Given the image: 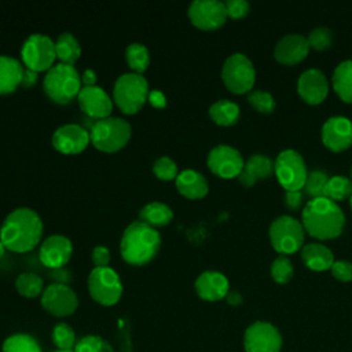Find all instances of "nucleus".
Returning a JSON list of instances; mask_svg holds the SVG:
<instances>
[{
    "label": "nucleus",
    "mask_w": 352,
    "mask_h": 352,
    "mask_svg": "<svg viewBox=\"0 0 352 352\" xmlns=\"http://www.w3.org/2000/svg\"><path fill=\"white\" fill-rule=\"evenodd\" d=\"M43 235V221L30 208H16L10 212L1 227L0 239L6 249L25 253L34 249Z\"/></svg>",
    "instance_id": "obj_1"
},
{
    "label": "nucleus",
    "mask_w": 352,
    "mask_h": 352,
    "mask_svg": "<svg viewBox=\"0 0 352 352\" xmlns=\"http://www.w3.org/2000/svg\"><path fill=\"white\" fill-rule=\"evenodd\" d=\"M301 223L311 236L316 239H333L341 235L345 226L344 212L337 202L326 197L312 198L301 213Z\"/></svg>",
    "instance_id": "obj_2"
},
{
    "label": "nucleus",
    "mask_w": 352,
    "mask_h": 352,
    "mask_svg": "<svg viewBox=\"0 0 352 352\" xmlns=\"http://www.w3.org/2000/svg\"><path fill=\"white\" fill-rule=\"evenodd\" d=\"M160 246V232L144 221L135 220L122 232L120 252L128 264L143 265L155 257Z\"/></svg>",
    "instance_id": "obj_3"
},
{
    "label": "nucleus",
    "mask_w": 352,
    "mask_h": 352,
    "mask_svg": "<svg viewBox=\"0 0 352 352\" xmlns=\"http://www.w3.org/2000/svg\"><path fill=\"white\" fill-rule=\"evenodd\" d=\"M43 88L45 95L60 104L69 103L81 89V77L73 65L56 63L47 70Z\"/></svg>",
    "instance_id": "obj_4"
},
{
    "label": "nucleus",
    "mask_w": 352,
    "mask_h": 352,
    "mask_svg": "<svg viewBox=\"0 0 352 352\" xmlns=\"http://www.w3.org/2000/svg\"><path fill=\"white\" fill-rule=\"evenodd\" d=\"M148 82L143 74L131 72L117 77L113 99L122 113L133 114L142 109L148 96Z\"/></svg>",
    "instance_id": "obj_5"
},
{
    "label": "nucleus",
    "mask_w": 352,
    "mask_h": 352,
    "mask_svg": "<svg viewBox=\"0 0 352 352\" xmlns=\"http://www.w3.org/2000/svg\"><path fill=\"white\" fill-rule=\"evenodd\" d=\"M131 138V125L121 117L96 120L89 129L91 143L100 151L114 153L122 148Z\"/></svg>",
    "instance_id": "obj_6"
},
{
    "label": "nucleus",
    "mask_w": 352,
    "mask_h": 352,
    "mask_svg": "<svg viewBox=\"0 0 352 352\" xmlns=\"http://www.w3.org/2000/svg\"><path fill=\"white\" fill-rule=\"evenodd\" d=\"M305 230L302 223L293 216H279L270 226V241L272 248L286 256L296 253L304 246Z\"/></svg>",
    "instance_id": "obj_7"
},
{
    "label": "nucleus",
    "mask_w": 352,
    "mask_h": 352,
    "mask_svg": "<svg viewBox=\"0 0 352 352\" xmlns=\"http://www.w3.org/2000/svg\"><path fill=\"white\" fill-rule=\"evenodd\" d=\"M221 78L232 94H245L254 85L256 70L245 54L235 52L226 59L221 69Z\"/></svg>",
    "instance_id": "obj_8"
},
{
    "label": "nucleus",
    "mask_w": 352,
    "mask_h": 352,
    "mask_svg": "<svg viewBox=\"0 0 352 352\" xmlns=\"http://www.w3.org/2000/svg\"><path fill=\"white\" fill-rule=\"evenodd\" d=\"M88 290L96 302L110 307L121 298L122 282L113 268L94 267L88 276Z\"/></svg>",
    "instance_id": "obj_9"
},
{
    "label": "nucleus",
    "mask_w": 352,
    "mask_h": 352,
    "mask_svg": "<svg viewBox=\"0 0 352 352\" xmlns=\"http://www.w3.org/2000/svg\"><path fill=\"white\" fill-rule=\"evenodd\" d=\"M275 176L285 191L302 190L308 170L301 154L293 148L282 150L275 160Z\"/></svg>",
    "instance_id": "obj_10"
},
{
    "label": "nucleus",
    "mask_w": 352,
    "mask_h": 352,
    "mask_svg": "<svg viewBox=\"0 0 352 352\" xmlns=\"http://www.w3.org/2000/svg\"><path fill=\"white\" fill-rule=\"evenodd\" d=\"M21 56L28 69L43 72L52 67L56 58L55 41L47 34L33 33L22 44Z\"/></svg>",
    "instance_id": "obj_11"
},
{
    "label": "nucleus",
    "mask_w": 352,
    "mask_h": 352,
    "mask_svg": "<svg viewBox=\"0 0 352 352\" xmlns=\"http://www.w3.org/2000/svg\"><path fill=\"white\" fill-rule=\"evenodd\" d=\"M43 308L58 318L69 316L74 314L78 307V298L74 290L66 283H51L41 294Z\"/></svg>",
    "instance_id": "obj_12"
},
{
    "label": "nucleus",
    "mask_w": 352,
    "mask_h": 352,
    "mask_svg": "<svg viewBox=\"0 0 352 352\" xmlns=\"http://www.w3.org/2000/svg\"><path fill=\"white\" fill-rule=\"evenodd\" d=\"M206 164L208 168L219 177L232 179L239 176L243 169L245 161L242 158V154L236 148L228 144H219L209 151Z\"/></svg>",
    "instance_id": "obj_13"
},
{
    "label": "nucleus",
    "mask_w": 352,
    "mask_h": 352,
    "mask_svg": "<svg viewBox=\"0 0 352 352\" xmlns=\"http://www.w3.org/2000/svg\"><path fill=\"white\" fill-rule=\"evenodd\" d=\"M243 345L246 352H279L282 337L271 323L254 322L245 331Z\"/></svg>",
    "instance_id": "obj_14"
},
{
    "label": "nucleus",
    "mask_w": 352,
    "mask_h": 352,
    "mask_svg": "<svg viewBox=\"0 0 352 352\" xmlns=\"http://www.w3.org/2000/svg\"><path fill=\"white\" fill-rule=\"evenodd\" d=\"M188 18L199 29H219L227 19L226 4L220 0H194L188 7Z\"/></svg>",
    "instance_id": "obj_15"
},
{
    "label": "nucleus",
    "mask_w": 352,
    "mask_h": 352,
    "mask_svg": "<svg viewBox=\"0 0 352 352\" xmlns=\"http://www.w3.org/2000/svg\"><path fill=\"white\" fill-rule=\"evenodd\" d=\"M322 142L334 153L346 150L352 144V121L342 116L327 118L322 126Z\"/></svg>",
    "instance_id": "obj_16"
},
{
    "label": "nucleus",
    "mask_w": 352,
    "mask_h": 352,
    "mask_svg": "<svg viewBox=\"0 0 352 352\" xmlns=\"http://www.w3.org/2000/svg\"><path fill=\"white\" fill-rule=\"evenodd\" d=\"M81 110L91 118L102 120L110 117L113 110V100L109 94L99 85L81 87L77 95Z\"/></svg>",
    "instance_id": "obj_17"
},
{
    "label": "nucleus",
    "mask_w": 352,
    "mask_h": 352,
    "mask_svg": "<svg viewBox=\"0 0 352 352\" xmlns=\"http://www.w3.org/2000/svg\"><path fill=\"white\" fill-rule=\"evenodd\" d=\"M72 253H73L72 241L65 235L54 234L41 242L38 257L45 267L51 270H58V268H62L69 261V258L72 257Z\"/></svg>",
    "instance_id": "obj_18"
},
{
    "label": "nucleus",
    "mask_w": 352,
    "mask_h": 352,
    "mask_svg": "<svg viewBox=\"0 0 352 352\" xmlns=\"http://www.w3.org/2000/svg\"><path fill=\"white\" fill-rule=\"evenodd\" d=\"M89 142V132L78 124L60 125L52 135L54 147L63 154H78Z\"/></svg>",
    "instance_id": "obj_19"
},
{
    "label": "nucleus",
    "mask_w": 352,
    "mask_h": 352,
    "mask_svg": "<svg viewBox=\"0 0 352 352\" xmlns=\"http://www.w3.org/2000/svg\"><path fill=\"white\" fill-rule=\"evenodd\" d=\"M297 92L308 104H319L327 96L329 81L319 69H307L297 80Z\"/></svg>",
    "instance_id": "obj_20"
},
{
    "label": "nucleus",
    "mask_w": 352,
    "mask_h": 352,
    "mask_svg": "<svg viewBox=\"0 0 352 352\" xmlns=\"http://www.w3.org/2000/svg\"><path fill=\"white\" fill-rule=\"evenodd\" d=\"M309 51V44L305 36L293 33L283 36L274 48V58L286 66L301 62Z\"/></svg>",
    "instance_id": "obj_21"
},
{
    "label": "nucleus",
    "mask_w": 352,
    "mask_h": 352,
    "mask_svg": "<svg viewBox=\"0 0 352 352\" xmlns=\"http://www.w3.org/2000/svg\"><path fill=\"white\" fill-rule=\"evenodd\" d=\"M195 292L205 301H219L230 292L228 279L219 271H204L195 279Z\"/></svg>",
    "instance_id": "obj_22"
},
{
    "label": "nucleus",
    "mask_w": 352,
    "mask_h": 352,
    "mask_svg": "<svg viewBox=\"0 0 352 352\" xmlns=\"http://www.w3.org/2000/svg\"><path fill=\"white\" fill-rule=\"evenodd\" d=\"M275 172V162L264 154H253L248 158L238 179L245 187H252L257 180L267 179Z\"/></svg>",
    "instance_id": "obj_23"
},
{
    "label": "nucleus",
    "mask_w": 352,
    "mask_h": 352,
    "mask_svg": "<svg viewBox=\"0 0 352 352\" xmlns=\"http://www.w3.org/2000/svg\"><path fill=\"white\" fill-rule=\"evenodd\" d=\"M177 191L188 199L204 198L209 191L206 177L195 169H184L175 179Z\"/></svg>",
    "instance_id": "obj_24"
},
{
    "label": "nucleus",
    "mask_w": 352,
    "mask_h": 352,
    "mask_svg": "<svg viewBox=\"0 0 352 352\" xmlns=\"http://www.w3.org/2000/svg\"><path fill=\"white\" fill-rule=\"evenodd\" d=\"M301 258L312 271H326L330 270L334 263V256L331 250L318 242L307 243L301 248Z\"/></svg>",
    "instance_id": "obj_25"
},
{
    "label": "nucleus",
    "mask_w": 352,
    "mask_h": 352,
    "mask_svg": "<svg viewBox=\"0 0 352 352\" xmlns=\"http://www.w3.org/2000/svg\"><path fill=\"white\" fill-rule=\"evenodd\" d=\"M23 73L22 63L10 55H0V95L12 92L21 85Z\"/></svg>",
    "instance_id": "obj_26"
},
{
    "label": "nucleus",
    "mask_w": 352,
    "mask_h": 352,
    "mask_svg": "<svg viewBox=\"0 0 352 352\" xmlns=\"http://www.w3.org/2000/svg\"><path fill=\"white\" fill-rule=\"evenodd\" d=\"M172 219L173 210L170 209V206L160 201L148 202L139 210V220L144 221L146 224L154 228L166 226L168 223L172 221Z\"/></svg>",
    "instance_id": "obj_27"
},
{
    "label": "nucleus",
    "mask_w": 352,
    "mask_h": 352,
    "mask_svg": "<svg viewBox=\"0 0 352 352\" xmlns=\"http://www.w3.org/2000/svg\"><path fill=\"white\" fill-rule=\"evenodd\" d=\"M331 84L341 100L352 103V60H344L336 66Z\"/></svg>",
    "instance_id": "obj_28"
},
{
    "label": "nucleus",
    "mask_w": 352,
    "mask_h": 352,
    "mask_svg": "<svg viewBox=\"0 0 352 352\" xmlns=\"http://www.w3.org/2000/svg\"><path fill=\"white\" fill-rule=\"evenodd\" d=\"M209 116L214 124L221 126L234 125L239 118V106L228 99H219L209 107Z\"/></svg>",
    "instance_id": "obj_29"
},
{
    "label": "nucleus",
    "mask_w": 352,
    "mask_h": 352,
    "mask_svg": "<svg viewBox=\"0 0 352 352\" xmlns=\"http://www.w3.org/2000/svg\"><path fill=\"white\" fill-rule=\"evenodd\" d=\"M55 52L56 58L62 63L73 65L81 54V47L78 40L69 32H63L58 36L55 41Z\"/></svg>",
    "instance_id": "obj_30"
},
{
    "label": "nucleus",
    "mask_w": 352,
    "mask_h": 352,
    "mask_svg": "<svg viewBox=\"0 0 352 352\" xmlns=\"http://www.w3.org/2000/svg\"><path fill=\"white\" fill-rule=\"evenodd\" d=\"M352 194V180L346 176H331L327 180V184L324 187L323 197L331 199L333 202L344 201L349 198Z\"/></svg>",
    "instance_id": "obj_31"
},
{
    "label": "nucleus",
    "mask_w": 352,
    "mask_h": 352,
    "mask_svg": "<svg viewBox=\"0 0 352 352\" xmlns=\"http://www.w3.org/2000/svg\"><path fill=\"white\" fill-rule=\"evenodd\" d=\"M125 59L135 73L142 74L150 65L148 48L142 43H131L125 50Z\"/></svg>",
    "instance_id": "obj_32"
},
{
    "label": "nucleus",
    "mask_w": 352,
    "mask_h": 352,
    "mask_svg": "<svg viewBox=\"0 0 352 352\" xmlns=\"http://www.w3.org/2000/svg\"><path fill=\"white\" fill-rule=\"evenodd\" d=\"M16 292L28 298H34L44 292L43 279L34 272H22L15 279Z\"/></svg>",
    "instance_id": "obj_33"
},
{
    "label": "nucleus",
    "mask_w": 352,
    "mask_h": 352,
    "mask_svg": "<svg viewBox=\"0 0 352 352\" xmlns=\"http://www.w3.org/2000/svg\"><path fill=\"white\" fill-rule=\"evenodd\" d=\"M1 352H41V348L34 337L16 333L4 340Z\"/></svg>",
    "instance_id": "obj_34"
},
{
    "label": "nucleus",
    "mask_w": 352,
    "mask_h": 352,
    "mask_svg": "<svg viewBox=\"0 0 352 352\" xmlns=\"http://www.w3.org/2000/svg\"><path fill=\"white\" fill-rule=\"evenodd\" d=\"M52 342L58 349L72 351L76 346V334L74 330L67 323H58L52 329Z\"/></svg>",
    "instance_id": "obj_35"
},
{
    "label": "nucleus",
    "mask_w": 352,
    "mask_h": 352,
    "mask_svg": "<svg viewBox=\"0 0 352 352\" xmlns=\"http://www.w3.org/2000/svg\"><path fill=\"white\" fill-rule=\"evenodd\" d=\"M327 175L323 172V170H311L307 176V180H305V184L302 187L304 192L312 198H318V197H323V192H324V187L327 184Z\"/></svg>",
    "instance_id": "obj_36"
},
{
    "label": "nucleus",
    "mask_w": 352,
    "mask_h": 352,
    "mask_svg": "<svg viewBox=\"0 0 352 352\" xmlns=\"http://www.w3.org/2000/svg\"><path fill=\"white\" fill-rule=\"evenodd\" d=\"M293 274H294V270H293L292 261L286 256L280 254L272 261L271 276L276 283H280V285L287 283L292 279Z\"/></svg>",
    "instance_id": "obj_37"
},
{
    "label": "nucleus",
    "mask_w": 352,
    "mask_h": 352,
    "mask_svg": "<svg viewBox=\"0 0 352 352\" xmlns=\"http://www.w3.org/2000/svg\"><path fill=\"white\" fill-rule=\"evenodd\" d=\"M308 44L309 47H312L316 51H324L327 48L331 47L333 43V32L329 28L324 26H319L315 28L309 32L308 37Z\"/></svg>",
    "instance_id": "obj_38"
},
{
    "label": "nucleus",
    "mask_w": 352,
    "mask_h": 352,
    "mask_svg": "<svg viewBox=\"0 0 352 352\" xmlns=\"http://www.w3.org/2000/svg\"><path fill=\"white\" fill-rule=\"evenodd\" d=\"M153 172L161 180H172V179H176V176L179 175L176 162L166 155L160 157L154 161Z\"/></svg>",
    "instance_id": "obj_39"
},
{
    "label": "nucleus",
    "mask_w": 352,
    "mask_h": 352,
    "mask_svg": "<svg viewBox=\"0 0 352 352\" xmlns=\"http://www.w3.org/2000/svg\"><path fill=\"white\" fill-rule=\"evenodd\" d=\"M248 100L260 113H271L275 109V99L267 91H252L248 96Z\"/></svg>",
    "instance_id": "obj_40"
},
{
    "label": "nucleus",
    "mask_w": 352,
    "mask_h": 352,
    "mask_svg": "<svg viewBox=\"0 0 352 352\" xmlns=\"http://www.w3.org/2000/svg\"><path fill=\"white\" fill-rule=\"evenodd\" d=\"M73 352H104V342L99 336H85L76 342Z\"/></svg>",
    "instance_id": "obj_41"
},
{
    "label": "nucleus",
    "mask_w": 352,
    "mask_h": 352,
    "mask_svg": "<svg viewBox=\"0 0 352 352\" xmlns=\"http://www.w3.org/2000/svg\"><path fill=\"white\" fill-rule=\"evenodd\" d=\"M331 275L341 282L352 280V263L346 260H334L331 268Z\"/></svg>",
    "instance_id": "obj_42"
},
{
    "label": "nucleus",
    "mask_w": 352,
    "mask_h": 352,
    "mask_svg": "<svg viewBox=\"0 0 352 352\" xmlns=\"http://www.w3.org/2000/svg\"><path fill=\"white\" fill-rule=\"evenodd\" d=\"M224 4H226L227 16L234 19L246 16L250 10V4L246 0H227Z\"/></svg>",
    "instance_id": "obj_43"
},
{
    "label": "nucleus",
    "mask_w": 352,
    "mask_h": 352,
    "mask_svg": "<svg viewBox=\"0 0 352 352\" xmlns=\"http://www.w3.org/2000/svg\"><path fill=\"white\" fill-rule=\"evenodd\" d=\"M92 261L95 267H109L110 263V250L106 246L98 245L92 249Z\"/></svg>",
    "instance_id": "obj_44"
},
{
    "label": "nucleus",
    "mask_w": 352,
    "mask_h": 352,
    "mask_svg": "<svg viewBox=\"0 0 352 352\" xmlns=\"http://www.w3.org/2000/svg\"><path fill=\"white\" fill-rule=\"evenodd\" d=\"M304 201V194L301 190H294V191H286L285 192V205L289 210H297L301 208Z\"/></svg>",
    "instance_id": "obj_45"
},
{
    "label": "nucleus",
    "mask_w": 352,
    "mask_h": 352,
    "mask_svg": "<svg viewBox=\"0 0 352 352\" xmlns=\"http://www.w3.org/2000/svg\"><path fill=\"white\" fill-rule=\"evenodd\" d=\"M147 99H148V102L151 103V106H154V107L162 109V107L166 106V98H165V95H164L161 91H158V89H151V91L148 92Z\"/></svg>",
    "instance_id": "obj_46"
},
{
    "label": "nucleus",
    "mask_w": 352,
    "mask_h": 352,
    "mask_svg": "<svg viewBox=\"0 0 352 352\" xmlns=\"http://www.w3.org/2000/svg\"><path fill=\"white\" fill-rule=\"evenodd\" d=\"M37 82V72L25 67L23 73H22V80H21V85L25 88H30Z\"/></svg>",
    "instance_id": "obj_47"
},
{
    "label": "nucleus",
    "mask_w": 352,
    "mask_h": 352,
    "mask_svg": "<svg viewBox=\"0 0 352 352\" xmlns=\"http://www.w3.org/2000/svg\"><path fill=\"white\" fill-rule=\"evenodd\" d=\"M81 81L84 82V87L95 85V81H96V74H95V72H94L92 69H85L84 73H82Z\"/></svg>",
    "instance_id": "obj_48"
},
{
    "label": "nucleus",
    "mask_w": 352,
    "mask_h": 352,
    "mask_svg": "<svg viewBox=\"0 0 352 352\" xmlns=\"http://www.w3.org/2000/svg\"><path fill=\"white\" fill-rule=\"evenodd\" d=\"M226 298H227L228 304H231V305H238L242 302V296L238 292H228Z\"/></svg>",
    "instance_id": "obj_49"
},
{
    "label": "nucleus",
    "mask_w": 352,
    "mask_h": 352,
    "mask_svg": "<svg viewBox=\"0 0 352 352\" xmlns=\"http://www.w3.org/2000/svg\"><path fill=\"white\" fill-rule=\"evenodd\" d=\"M4 250H6V246L3 245V242H1V239H0V258H1L3 254H4Z\"/></svg>",
    "instance_id": "obj_50"
},
{
    "label": "nucleus",
    "mask_w": 352,
    "mask_h": 352,
    "mask_svg": "<svg viewBox=\"0 0 352 352\" xmlns=\"http://www.w3.org/2000/svg\"><path fill=\"white\" fill-rule=\"evenodd\" d=\"M54 352H73V351H62V349H56V351H54Z\"/></svg>",
    "instance_id": "obj_51"
},
{
    "label": "nucleus",
    "mask_w": 352,
    "mask_h": 352,
    "mask_svg": "<svg viewBox=\"0 0 352 352\" xmlns=\"http://www.w3.org/2000/svg\"><path fill=\"white\" fill-rule=\"evenodd\" d=\"M349 204H351V208H352V194H351V197H349Z\"/></svg>",
    "instance_id": "obj_52"
},
{
    "label": "nucleus",
    "mask_w": 352,
    "mask_h": 352,
    "mask_svg": "<svg viewBox=\"0 0 352 352\" xmlns=\"http://www.w3.org/2000/svg\"><path fill=\"white\" fill-rule=\"evenodd\" d=\"M351 180H352V168H351Z\"/></svg>",
    "instance_id": "obj_53"
}]
</instances>
